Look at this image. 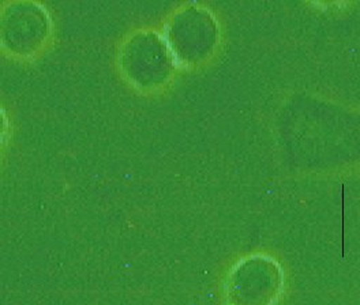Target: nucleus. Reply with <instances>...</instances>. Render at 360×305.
<instances>
[{"label":"nucleus","mask_w":360,"mask_h":305,"mask_svg":"<svg viewBox=\"0 0 360 305\" xmlns=\"http://www.w3.org/2000/svg\"><path fill=\"white\" fill-rule=\"evenodd\" d=\"M281 292V267L259 255L240 261L226 283L228 305H274Z\"/></svg>","instance_id":"1"}]
</instances>
